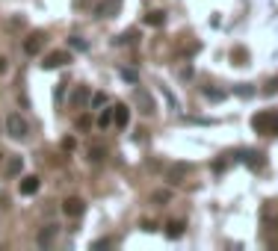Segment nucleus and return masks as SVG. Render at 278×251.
<instances>
[{
    "label": "nucleus",
    "instance_id": "nucleus-1",
    "mask_svg": "<svg viewBox=\"0 0 278 251\" xmlns=\"http://www.w3.org/2000/svg\"><path fill=\"white\" fill-rule=\"evenodd\" d=\"M252 127H254V133H261V136H278V112L275 109L257 112L252 119Z\"/></svg>",
    "mask_w": 278,
    "mask_h": 251
},
{
    "label": "nucleus",
    "instance_id": "nucleus-2",
    "mask_svg": "<svg viewBox=\"0 0 278 251\" xmlns=\"http://www.w3.org/2000/svg\"><path fill=\"white\" fill-rule=\"evenodd\" d=\"M6 133H9L12 139H27V136H30V124H27V119H21L18 112H12V115L6 119Z\"/></svg>",
    "mask_w": 278,
    "mask_h": 251
},
{
    "label": "nucleus",
    "instance_id": "nucleus-3",
    "mask_svg": "<svg viewBox=\"0 0 278 251\" xmlns=\"http://www.w3.org/2000/svg\"><path fill=\"white\" fill-rule=\"evenodd\" d=\"M62 213L68 216V219H80V216L86 213V201L83 198H77V195H71V198L62 201Z\"/></svg>",
    "mask_w": 278,
    "mask_h": 251
},
{
    "label": "nucleus",
    "instance_id": "nucleus-4",
    "mask_svg": "<svg viewBox=\"0 0 278 251\" xmlns=\"http://www.w3.org/2000/svg\"><path fill=\"white\" fill-rule=\"evenodd\" d=\"M45 33H42V30H33V33H30V36L24 38V53H30V56H36L39 50L45 48Z\"/></svg>",
    "mask_w": 278,
    "mask_h": 251
},
{
    "label": "nucleus",
    "instance_id": "nucleus-5",
    "mask_svg": "<svg viewBox=\"0 0 278 251\" xmlns=\"http://www.w3.org/2000/svg\"><path fill=\"white\" fill-rule=\"evenodd\" d=\"M65 62H71V53H68V50H53V53H48V56L42 60V68H45V71H50V68H60V65H65Z\"/></svg>",
    "mask_w": 278,
    "mask_h": 251
},
{
    "label": "nucleus",
    "instance_id": "nucleus-6",
    "mask_svg": "<svg viewBox=\"0 0 278 251\" xmlns=\"http://www.w3.org/2000/svg\"><path fill=\"white\" fill-rule=\"evenodd\" d=\"M89 101H92V92H89V86H77V89L71 92V98H68V104H71L74 109H83Z\"/></svg>",
    "mask_w": 278,
    "mask_h": 251
},
{
    "label": "nucleus",
    "instance_id": "nucleus-7",
    "mask_svg": "<svg viewBox=\"0 0 278 251\" xmlns=\"http://www.w3.org/2000/svg\"><path fill=\"white\" fill-rule=\"evenodd\" d=\"M57 234H60V227H57V225H45V227H42V230H39V234H36V242H39V248H48L50 242L57 239Z\"/></svg>",
    "mask_w": 278,
    "mask_h": 251
},
{
    "label": "nucleus",
    "instance_id": "nucleus-8",
    "mask_svg": "<svg viewBox=\"0 0 278 251\" xmlns=\"http://www.w3.org/2000/svg\"><path fill=\"white\" fill-rule=\"evenodd\" d=\"M39 186H42V180L36 178V175H27V178H21V195H36L39 192Z\"/></svg>",
    "mask_w": 278,
    "mask_h": 251
},
{
    "label": "nucleus",
    "instance_id": "nucleus-9",
    "mask_svg": "<svg viewBox=\"0 0 278 251\" xmlns=\"http://www.w3.org/2000/svg\"><path fill=\"white\" fill-rule=\"evenodd\" d=\"M136 104H139V107H142V112H145V115H151V112H154V98L148 95L145 89H136Z\"/></svg>",
    "mask_w": 278,
    "mask_h": 251
},
{
    "label": "nucleus",
    "instance_id": "nucleus-10",
    "mask_svg": "<svg viewBox=\"0 0 278 251\" xmlns=\"http://www.w3.org/2000/svg\"><path fill=\"white\" fill-rule=\"evenodd\" d=\"M113 121H116V127H127V121H131V109L124 107V104H116V107H113Z\"/></svg>",
    "mask_w": 278,
    "mask_h": 251
},
{
    "label": "nucleus",
    "instance_id": "nucleus-11",
    "mask_svg": "<svg viewBox=\"0 0 278 251\" xmlns=\"http://www.w3.org/2000/svg\"><path fill=\"white\" fill-rule=\"evenodd\" d=\"M119 12V0H104V3H98L95 6V15L98 18H109V15Z\"/></svg>",
    "mask_w": 278,
    "mask_h": 251
},
{
    "label": "nucleus",
    "instance_id": "nucleus-12",
    "mask_svg": "<svg viewBox=\"0 0 278 251\" xmlns=\"http://www.w3.org/2000/svg\"><path fill=\"white\" fill-rule=\"evenodd\" d=\"M183 230H187V225H183L181 219H172L169 225H166V237H169V239H181Z\"/></svg>",
    "mask_w": 278,
    "mask_h": 251
},
{
    "label": "nucleus",
    "instance_id": "nucleus-13",
    "mask_svg": "<svg viewBox=\"0 0 278 251\" xmlns=\"http://www.w3.org/2000/svg\"><path fill=\"white\" fill-rule=\"evenodd\" d=\"M187 171H190V166H187V163H178V166H172V168H169V183H183Z\"/></svg>",
    "mask_w": 278,
    "mask_h": 251
},
{
    "label": "nucleus",
    "instance_id": "nucleus-14",
    "mask_svg": "<svg viewBox=\"0 0 278 251\" xmlns=\"http://www.w3.org/2000/svg\"><path fill=\"white\" fill-rule=\"evenodd\" d=\"M104 157H107V148H104V145H89V151H86V160H89V163H104Z\"/></svg>",
    "mask_w": 278,
    "mask_h": 251
},
{
    "label": "nucleus",
    "instance_id": "nucleus-15",
    "mask_svg": "<svg viewBox=\"0 0 278 251\" xmlns=\"http://www.w3.org/2000/svg\"><path fill=\"white\" fill-rule=\"evenodd\" d=\"M145 24L148 27H163V24H166V12H148Z\"/></svg>",
    "mask_w": 278,
    "mask_h": 251
},
{
    "label": "nucleus",
    "instance_id": "nucleus-16",
    "mask_svg": "<svg viewBox=\"0 0 278 251\" xmlns=\"http://www.w3.org/2000/svg\"><path fill=\"white\" fill-rule=\"evenodd\" d=\"M109 124H113V107L104 109V112L98 115V127H109Z\"/></svg>",
    "mask_w": 278,
    "mask_h": 251
},
{
    "label": "nucleus",
    "instance_id": "nucleus-17",
    "mask_svg": "<svg viewBox=\"0 0 278 251\" xmlns=\"http://www.w3.org/2000/svg\"><path fill=\"white\" fill-rule=\"evenodd\" d=\"M151 198H154V204H169V201H172V192H166V189H157L154 195H151Z\"/></svg>",
    "mask_w": 278,
    "mask_h": 251
},
{
    "label": "nucleus",
    "instance_id": "nucleus-18",
    "mask_svg": "<svg viewBox=\"0 0 278 251\" xmlns=\"http://www.w3.org/2000/svg\"><path fill=\"white\" fill-rule=\"evenodd\" d=\"M21 168H24V160H21V157H12V160H9V168H6V171H9V175H18Z\"/></svg>",
    "mask_w": 278,
    "mask_h": 251
},
{
    "label": "nucleus",
    "instance_id": "nucleus-19",
    "mask_svg": "<svg viewBox=\"0 0 278 251\" xmlns=\"http://www.w3.org/2000/svg\"><path fill=\"white\" fill-rule=\"evenodd\" d=\"M205 98H207V101H222L225 92H219V89H205Z\"/></svg>",
    "mask_w": 278,
    "mask_h": 251
},
{
    "label": "nucleus",
    "instance_id": "nucleus-20",
    "mask_svg": "<svg viewBox=\"0 0 278 251\" xmlns=\"http://www.w3.org/2000/svg\"><path fill=\"white\" fill-rule=\"evenodd\" d=\"M74 148H77V139H74V136H65V139H62V151H74Z\"/></svg>",
    "mask_w": 278,
    "mask_h": 251
},
{
    "label": "nucleus",
    "instance_id": "nucleus-21",
    "mask_svg": "<svg viewBox=\"0 0 278 251\" xmlns=\"http://www.w3.org/2000/svg\"><path fill=\"white\" fill-rule=\"evenodd\" d=\"M68 42H71V48L74 50H86V42L80 36H74V38H68Z\"/></svg>",
    "mask_w": 278,
    "mask_h": 251
},
{
    "label": "nucleus",
    "instance_id": "nucleus-22",
    "mask_svg": "<svg viewBox=\"0 0 278 251\" xmlns=\"http://www.w3.org/2000/svg\"><path fill=\"white\" fill-rule=\"evenodd\" d=\"M193 74H195V68H193V65H187V68H181V80H190Z\"/></svg>",
    "mask_w": 278,
    "mask_h": 251
},
{
    "label": "nucleus",
    "instance_id": "nucleus-23",
    "mask_svg": "<svg viewBox=\"0 0 278 251\" xmlns=\"http://www.w3.org/2000/svg\"><path fill=\"white\" fill-rule=\"evenodd\" d=\"M121 77H124V80H131V83H136V74H133L131 68H121Z\"/></svg>",
    "mask_w": 278,
    "mask_h": 251
},
{
    "label": "nucleus",
    "instance_id": "nucleus-24",
    "mask_svg": "<svg viewBox=\"0 0 278 251\" xmlns=\"http://www.w3.org/2000/svg\"><path fill=\"white\" fill-rule=\"evenodd\" d=\"M107 245H113V239H98V242H92V248H107Z\"/></svg>",
    "mask_w": 278,
    "mask_h": 251
},
{
    "label": "nucleus",
    "instance_id": "nucleus-25",
    "mask_svg": "<svg viewBox=\"0 0 278 251\" xmlns=\"http://www.w3.org/2000/svg\"><path fill=\"white\" fill-rule=\"evenodd\" d=\"M266 92H269V95H272V92H278V77H275V80H269V86H266Z\"/></svg>",
    "mask_w": 278,
    "mask_h": 251
},
{
    "label": "nucleus",
    "instance_id": "nucleus-26",
    "mask_svg": "<svg viewBox=\"0 0 278 251\" xmlns=\"http://www.w3.org/2000/svg\"><path fill=\"white\" fill-rule=\"evenodd\" d=\"M142 227H145V230H157V222H151V219H145V222H142Z\"/></svg>",
    "mask_w": 278,
    "mask_h": 251
},
{
    "label": "nucleus",
    "instance_id": "nucleus-27",
    "mask_svg": "<svg viewBox=\"0 0 278 251\" xmlns=\"http://www.w3.org/2000/svg\"><path fill=\"white\" fill-rule=\"evenodd\" d=\"M237 95H252V89H249V86L243 83V86H237Z\"/></svg>",
    "mask_w": 278,
    "mask_h": 251
},
{
    "label": "nucleus",
    "instance_id": "nucleus-28",
    "mask_svg": "<svg viewBox=\"0 0 278 251\" xmlns=\"http://www.w3.org/2000/svg\"><path fill=\"white\" fill-rule=\"evenodd\" d=\"M101 104H107V95L101 92V95H95V107H101Z\"/></svg>",
    "mask_w": 278,
    "mask_h": 251
},
{
    "label": "nucleus",
    "instance_id": "nucleus-29",
    "mask_svg": "<svg viewBox=\"0 0 278 251\" xmlns=\"http://www.w3.org/2000/svg\"><path fill=\"white\" fill-rule=\"evenodd\" d=\"M0 74H6V60L0 56Z\"/></svg>",
    "mask_w": 278,
    "mask_h": 251
},
{
    "label": "nucleus",
    "instance_id": "nucleus-30",
    "mask_svg": "<svg viewBox=\"0 0 278 251\" xmlns=\"http://www.w3.org/2000/svg\"><path fill=\"white\" fill-rule=\"evenodd\" d=\"M0 130H3V124H0Z\"/></svg>",
    "mask_w": 278,
    "mask_h": 251
}]
</instances>
